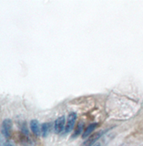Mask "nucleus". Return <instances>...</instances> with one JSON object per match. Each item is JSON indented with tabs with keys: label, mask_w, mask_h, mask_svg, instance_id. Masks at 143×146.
Returning <instances> with one entry per match:
<instances>
[{
	"label": "nucleus",
	"mask_w": 143,
	"mask_h": 146,
	"mask_svg": "<svg viewBox=\"0 0 143 146\" xmlns=\"http://www.w3.org/2000/svg\"><path fill=\"white\" fill-rule=\"evenodd\" d=\"M11 131H12V121L9 119H6L2 122L1 126V131L4 137L6 138H9L11 135Z\"/></svg>",
	"instance_id": "1"
},
{
	"label": "nucleus",
	"mask_w": 143,
	"mask_h": 146,
	"mask_svg": "<svg viewBox=\"0 0 143 146\" xmlns=\"http://www.w3.org/2000/svg\"><path fill=\"white\" fill-rule=\"evenodd\" d=\"M76 119H77V114L75 112L70 113V115H68V117L66 128H65V132H66V133L71 131V130L73 129V127H74V125H75Z\"/></svg>",
	"instance_id": "2"
},
{
	"label": "nucleus",
	"mask_w": 143,
	"mask_h": 146,
	"mask_svg": "<svg viewBox=\"0 0 143 146\" xmlns=\"http://www.w3.org/2000/svg\"><path fill=\"white\" fill-rule=\"evenodd\" d=\"M65 117L61 116L58 118L56 121L54 123V129H55V132L56 133H60L61 131H63L64 128H65Z\"/></svg>",
	"instance_id": "3"
},
{
	"label": "nucleus",
	"mask_w": 143,
	"mask_h": 146,
	"mask_svg": "<svg viewBox=\"0 0 143 146\" xmlns=\"http://www.w3.org/2000/svg\"><path fill=\"white\" fill-rule=\"evenodd\" d=\"M103 133H104V131H99V132H97V133L90 136L89 139L85 141V143H83V146H93L96 141L100 138L101 135Z\"/></svg>",
	"instance_id": "4"
},
{
	"label": "nucleus",
	"mask_w": 143,
	"mask_h": 146,
	"mask_svg": "<svg viewBox=\"0 0 143 146\" xmlns=\"http://www.w3.org/2000/svg\"><path fill=\"white\" fill-rule=\"evenodd\" d=\"M30 129L36 136H38L41 133V130L39 128V123L36 120H32L30 121Z\"/></svg>",
	"instance_id": "5"
},
{
	"label": "nucleus",
	"mask_w": 143,
	"mask_h": 146,
	"mask_svg": "<svg viewBox=\"0 0 143 146\" xmlns=\"http://www.w3.org/2000/svg\"><path fill=\"white\" fill-rule=\"evenodd\" d=\"M51 129V123H43L41 126V134L43 137H47Z\"/></svg>",
	"instance_id": "6"
},
{
	"label": "nucleus",
	"mask_w": 143,
	"mask_h": 146,
	"mask_svg": "<svg viewBox=\"0 0 143 146\" xmlns=\"http://www.w3.org/2000/svg\"><path fill=\"white\" fill-rule=\"evenodd\" d=\"M97 125H98L97 123H92V124H89V126L87 128L86 131H85L84 132H83V134H82L83 139H86L87 137H89V136L91 134V132L96 129Z\"/></svg>",
	"instance_id": "7"
},
{
	"label": "nucleus",
	"mask_w": 143,
	"mask_h": 146,
	"mask_svg": "<svg viewBox=\"0 0 143 146\" xmlns=\"http://www.w3.org/2000/svg\"><path fill=\"white\" fill-rule=\"evenodd\" d=\"M82 131H83V124H82V123H78L77 128H76V130H75V131H74V133L71 136V139L77 138V137L79 135L80 133H82Z\"/></svg>",
	"instance_id": "8"
},
{
	"label": "nucleus",
	"mask_w": 143,
	"mask_h": 146,
	"mask_svg": "<svg viewBox=\"0 0 143 146\" xmlns=\"http://www.w3.org/2000/svg\"><path fill=\"white\" fill-rule=\"evenodd\" d=\"M4 140H3V136L0 133V146H4Z\"/></svg>",
	"instance_id": "9"
},
{
	"label": "nucleus",
	"mask_w": 143,
	"mask_h": 146,
	"mask_svg": "<svg viewBox=\"0 0 143 146\" xmlns=\"http://www.w3.org/2000/svg\"><path fill=\"white\" fill-rule=\"evenodd\" d=\"M4 146H14V144L10 143V141H7V143H5Z\"/></svg>",
	"instance_id": "10"
},
{
	"label": "nucleus",
	"mask_w": 143,
	"mask_h": 146,
	"mask_svg": "<svg viewBox=\"0 0 143 146\" xmlns=\"http://www.w3.org/2000/svg\"><path fill=\"white\" fill-rule=\"evenodd\" d=\"M93 146H101V144L100 143H95Z\"/></svg>",
	"instance_id": "11"
}]
</instances>
